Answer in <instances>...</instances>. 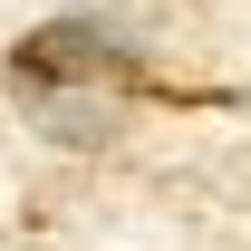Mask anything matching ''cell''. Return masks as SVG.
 Wrapping results in <instances>:
<instances>
[{
  "label": "cell",
  "mask_w": 251,
  "mask_h": 251,
  "mask_svg": "<svg viewBox=\"0 0 251 251\" xmlns=\"http://www.w3.org/2000/svg\"><path fill=\"white\" fill-rule=\"evenodd\" d=\"M10 87H20L29 116L58 126V135H87L97 106H116V97L135 87V68H126V49H116L106 29H87V20H49V29H29L20 49H10Z\"/></svg>",
  "instance_id": "obj_1"
}]
</instances>
